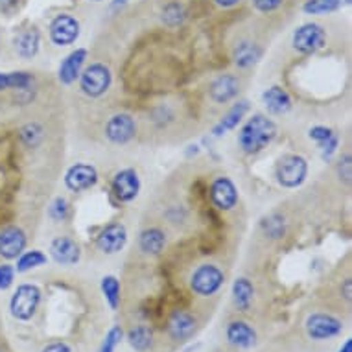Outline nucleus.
<instances>
[{
    "label": "nucleus",
    "instance_id": "nucleus-39",
    "mask_svg": "<svg viewBox=\"0 0 352 352\" xmlns=\"http://www.w3.org/2000/svg\"><path fill=\"white\" fill-rule=\"evenodd\" d=\"M351 166H352L351 155H345L343 157V161L340 162V175L346 181V183L351 181Z\"/></svg>",
    "mask_w": 352,
    "mask_h": 352
},
{
    "label": "nucleus",
    "instance_id": "nucleus-1",
    "mask_svg": "<svg viewBox=\"0 0 352 352\" xmlns=\"http://www.w3.org/2000/svg\"><path fill=\"white\" fill-rule=\"evenodd\" d=\"M345 330V323L340 316L330 310H312L302 321V332L306 340L314 345L338 340Z\"/></svg>",
    "mask_w": 352,
    "mask_h": 352
},
{
    "label": "nucleus",
    "instance_id": "nucleus-14",
    "mask_svg": "<svg viewBox=\"0 0 352 352\" xmlns=\"http://www.w3.org/2000/svg\"><path fill=\"white\" fill-rule=\"evenodd\" d=\"M113 190L120 201H133L140 190V181L137 172L127 168V170L116 173L115 181H113Z\"/></svg>",
    "mask_w": 352,
    "mask_h": 352
},
{
    "label": "nucleus",
    "instance_id": "nucleus-21",
    "mask_svg": "<svg viewBox=\"0 0 352 352\" xmlns=\"http://www.w3.org/2000/svg\"><path fill=\"white\" fill-rule=\"evenodd\" d=\"M264 104H266L267 111L272 113V115H284V113H288L289 107H292V100H289L288 93L280 89V87H272V89H267L266 93H264Z\"/></svg>",
    "mask_w": 352,
    "mask_h": 352
},
{
    "label": "nucleus",
    "instance_id": "nucleus-3",
    "mask_svg": "<svg viewBox=\"0 0 352 352\" xmlns=\"http://www.w3.org/2000/svg\"><path fill=\"white\" fill-rule=\"evenodd\" d=\"M223 283H226V273L221 272L218 266L203 264L192 273L190 289L192 294L201 297V299H210V297L219 294V289L223 288Z\"/></svg>",
    "mask_w": 352,
    "mask_h": 352
},
{
    "label": "nucleus",
    "instance_id": "nucleus-24",
    "mask_svg": "<svg viewBox=\"0 0 352 352\" xmlns=\"http://www.w3.org/2000/svg\"><path fill=\"white\" fill-rule=\"evenodd\" d=\"M15 47L21 58H34L39 50V32L35 28H30L19 35L15 41Z\"/></svg>",
    "mask_w": 352,
    "mask_h": 352
},
{
    "label": "nucleus",
    "instance_id": "nucleus-37",
    "mask_svg": "<svg viewBox=\"0 0 352 352\" xmlns=\"http://www.w3.org/2000/svg\"><path fill=\"white\" fill-rule=\"evenodd\" d=\"M284 0H253L254 8L262 13H270L275 12L280 4H283Z\"/></svg>",
    "mask_w": 352,
    "mask_h": 352
},
{
    "label": "nucleus",
    "instance_id": "nucleus-27",
    "mask_svg": "<svg viewBox=\"0 0 352 352\" xmlns=\"http://www.w3.org/2000/svg\"><path fill=\"white\" fill-rule=\"evenodd\" d=\"M260 59V48L253 43H242L238 45V48L234 50V63L242 69H248V67H253L256 61Z\"/></svg>",
    "mask_w": 352,
    "mask_h": 352
},
{
    "label": "nucleus",
    "instance_id": "nucleus-5",
    "mask_svg": "<svg viewBox=\"0 0 352 352\" xmlns=\"http://www.w3.org/2000/svg\"><path fill=\"white\" fill-rule=\"evenodd\" d=\"M223 334H226L227 345L234 349V351H251V349L258 345V332L245 319H231L226 324Z\"/></svg>",
    "mask_w": 352,
    "mask_h": 352
},
{
    "label": "nucleus",
    "instance_id": "nucleus-41",
    "mask_svg": "<svg viewBox=\"0 0 352 352\" xmlns=\"http://www.w3.org/2000/svg\"><path fill=\"white\" fill-rule=\"evenodd\" d=\"M15 4V0H0V8L2 10H8L10 6H13Z\"/></svg>",
    "mask_w": 352,
    "mask_h": 352
},
{
    "label": "nucleus",
    "instance_id": "nucleus-11",
    "mask_svg": "<svg viewBox=\"0 0 352 352\" xmlns=\"http://www.w3.org/2000/svg\"><path fill=\"white\" fill-rule=\"evenodd\" d=\"M137 126H135L133 116L129 115H115L105 126V135L111 142L115 144H126L135 137Z\"/></svg>",
    "mask_w": 352,
    "mask_h": 352
},
{
    "label": "nucleus",
    "instance_id": "nucleus-44",
    "mask_svg": "<svg viewBox=\"0 0 352 352\" xmlns=\"http://www.w3.org/2000/svg\"><path fill=\"white\" fill-rule=\"evenodd\" d=\"M94 2H100V0H94Z\"/></svg>",
    "mask_w": 352,
    "mask_h": 352
},
{
    "label": "nucleus",
    "instance_id": "nucleus-20",
    "mask_svg": "<svg viewBox=\"0 0 352 352\" xmlns=\"http://www.w3.org/2000/svg\"><path fill=\"white\" fill-rule=\"evenodd\" d=\"M238 89H240V83H238L234 76H219L218 80L210 85V98L214 102H218V104H226V102H229V100L236 96Z\"/></svg>",
    "mask_w": 352,
    "mask_h": 352
},
{
    "label": "nucleus",
    "instance_id": "nucleus-23",
    "mask_svg": "<svg viewBox=\"0 0 352 352\" xmlns=\"http://www.w3.org/2000/svg\"><path fill=\"white\" fill-rule=\"evenodd\" d=\"M310 139L316 140V142L323 148L324 159H330L332 153L336 151V148H338V137H336L334 131L329 129V127H312V129H310Z\"/></svg>",
    "mask_w": 352,
    "mask_h": 352
},
{
    "label": "nucleus",
    "instance_id": "nucleus-35",
    "mask_svg": "<svg viewBox=\"0 0 352 352\" xmlns=\"http://www.w3.org/2000/svg\"><path fill=\"white\" fill-rule=\"evenodd\" d=\"M122 338V329L115 327V329L109 330V334L105 336V341L104 345H102V351L100 352H113L115 345L118 343V340Z\"/></svg>",
    "mask_w": 352,
    "mask_h": 352
},
{
    "label": "nucleus",
    "instance_id": "nucleus-17",
    "mask_svg": "<svg viewBox=\"0 0 352 352\" xmlns=\"http://www.w3.org/2000/svg\"><path fill=\"white\" fill-rule=\"evenodd\" d=\"M254 286L249 278H236L232 284V305L240 314H248L253 308Z\"/></svg>",
    "mask_w": 352,
    "mask_h": 352
},
{
    "label": "nucleus",
    "instance_id": "nucleus-38",
    "mask_svg": "<svg viewBox=\"0 0 352 352\" xmlns=\"http://www.w3.org/2000/svg\"><path fill=\"white\" fill-rule=\"evenodd\" d=\"M41 352H72V349L65 341H52V343H48Z\"/></svg>",
    "mask_w": 352,
    "mask_h": 352
},
{
    "label": "nucleus",
    "instance_id": "nucleus-12",
    "mask_svg": "<svg viewBox=\"0 0 352 352\" xmlns=\"http://www.w3.org/2000/svg\"><path fill=\"white\" fill-rule=\"evenodd\" d=\"M98 181V172L89 164H76L65 175V185L72 192H83L93 188Z\"/></svg>",
    "mask_w": 352,
    "mask_h": 352
},
{
    "label": "nucleus",
    "instance_id": "nucleus-15",
    "mask_svg": "<svg viewBox=\"0 0 352 352\" xmlns=\"http://www.w3.org/2000/svg\"><path fill=\"white\" fill-rule=\"evenodd\" d=\"M210 197L212 203L221 210H231L238 201L236 186L232 185L231 179L227 177H218L210 186Z\"/></svg>",
    "mask_w": 352,
    "mask_h": 352
},
{
    "label": "nucleus",
    "instance_id": "nucleus-13",
    "mask_svg": "<svg viewBox=\"0 0 352 352\" xmlns=\"http://www.w3.org/2000/svg\"><path fill=\"white\" fill-rule=\"evenodd\" d=\"M26 248V234L19 227H6L0 231V256L8 260L19 258Z\"/></svg>",
    "mask_w": 352,
    "mask_h": 352
},
{
    "label": "nucleus",
    "instance_id": "nucleus-25",
    "mask_svg": "<svg viewBox=\"0 0 352 352\" xmlns=\"http://www.w3.org/2000/svg\"><path fill=\"white\" fill-rule=\"evenodd\" d=\"M127 340L137 352H148L153 346V332L146 324H137L129 330Z\"/></svg>",
    "mask_w": 352,
    "mask_h": 352
},
{
    "label": "nucleus",
    "instance_id": "nucleus-7",
    "mask_svg": "<svg viewBox=\"0 0 352 352\" xmlns=\"http://www.w3.org/2000/svg\"><path fill=\"white\" fill-rule=\"evenodd\" d=\"M111 85V72L109 69L102 63H94L91 67H87L83 70V74L80 78V87L81 91L87 96H102V94L109 89Z\"/></svg>",
    "mask_w": 352,
    "mask_h": 352
},
{
    "label": "nucleus",
    "instance_id": "nucleus-8",
    "mask_svg": "<svg viewBox=\"0 0 352 352\" xmlns=\"http://www.w3.org/2000/svg\"><path fill=\"white\" fill-rule=\"evenodd\" d=\"M308 172V164L300 155H288L284 157L283 161L278 162L277 166V177L278 183L286 188H295L299 186L306 177Z\"/></svg>",
    "mask_w": 352,
    "mask_h": 352
},
{
    "label": "nucleus",
    "instance_id": "nucleus-30",
    "mask_svg": "<svg viewBox=\"0 0 352 352\" xmlns=\"http://www.w3.org/2000/svg\"><path fill=\"white\" fill-rule=\"evenodd\" d=\"M341 6V0H306L302 6L308 15H327V13L336 12Z\"/></svg>",
    "mask_w": 352,
    "mask_h": 352
},
{
    "label": "nucleus",
    "instance_id": "nucleus-6",
    "mask_svg": "<svg viewBox=\"0 0 352 352\" xmlns=\"http://www.w3.org/2000/svg\"><path fill=\"white\" fill-rule=\"evenodd\" d=\"M199 321L190 310H173L166 323L168 338L175 343H185L197 332Z\"/></svg>",
    "mask_w": 352,
    "mask_h": 352
},
{
    "label": "nucleus",
    "instance_id": "nucleus-26",
    "mask_svg": "<svg viewBox=\"0 0 352 352\" xmlns=\"http://www.w3.org/2000/svg\"><path fill=\"white\" fill-rule=\"evenodd\" d=\"M140 249L148 254H159L166 243V238H164V232L159 231V229H146L142 234H140Z\"/></svg>",
    "mask_w": 352,
    "mask_h": 352
},
{
    "label": "nucleus",
    "instance_id": "nucleus-4",
    "mask_svg": "<svg viewBox=\"0 0 352 352\" xmlns=\"http://www.w3.org/2000/svg\"><path fill=\"white\" fill-rule=\"evenodd\" d=\"M39 302L41 289L35 284H21L10 300V310L13 318L19 321H30L37 312Z\"/></svg>",
    "mask_w": 352,
    "mask_h": 352
},
{
    "label": "nucleus",
    "instance_id": "nucleus-29",
    "mask_svg": "<svg viewBox=\"0 0 352 352\" xmlns=\"http://www.w3.org/2000/svg\"><path fill=\"white\" fill-rule=\"evenodd\" d=\"M43 264H47V254H43L41 251H37V249H34V251H26V253H23L19 256L17 272H30V270L43 266Z\"/></svg>",
    "mask_w": 352,
    "mask_h": 352
},
{
    "label": "nucleus",
    "instance_id": "nucleus-36",
    "mask_svg": "<svg viewBox=\"0 0 352 352\" xmlns=\"http://www.w3.org/2000/svg\"><path fill=\"white\" fill-rule=\"evenodd\" d=\"M13 277H15V270L12 266H0V289H8L12 286Z\"/></svg>",
    "mask_w": 352,
    "mask_h": 352
},
{
    "label": "nucleus",
    "instance_id": "nucleus-28",
    "mask_svg": "<svg viewBox=\"0 0 352 352\" xmlns=\"http://www.w3.org/2000/svg\"><path fill=\"white\" fill-rule=\"evenodd\" d=\"M34 78L28 74V72H10V74H4L0 72V91L4 89H28L32 85Z\"/></svg>",
    "mask_w": 352,
    "mask_h": 352
},
{
    "label": "nucleus",
    "instance_id": "nucleus-10",
    "mask_svg": "<svg viewBox=\"0 0 352 352\" xmlns=\"http://www.w3.org/2000/svg\"><path fill=\"white\" fill-rule=\"evenodd\" d=\"M78 37H80V23L67 13L58 15L50 24V39L59 47L72 45Z\"/></svg>",
    "mask_w": 352,
    "mask_h": 352
},
{
    "label": "nucleus",
    "instance_id": "nucleus-43",
    "mask_svg": "<svg viewBox=\"0 0 352 352\" xmlns=\"http://www.w3.org/2000/svg\"><path fill=\"white\" fill-rule=\"evenodd\" d=\"M227 352H240V351H234V349H232V351H227Z\"/></svg>",
    "mask_w": 352,
    "mask_h": 352
},
{
    "label": "nucleus",
    "instance_id": "nucleus-34",
    "mask_svg": "<svg viewBox=\"0 0 352 352\" xmlns=\"http://www.w3.org/2000/svg\"><path fill=\"white\" fill-rule=\"evenodd\" d=\"M67 212H69L67 201H65L63 197H58V199L52 203V207H50V216H52L56 221H61V219H65Z\"/></svg>",
    "mask_w": 352,
    "mask_h": 352
},
{
    "label": "nucleus",
    "instance_id": "nucleus-2",
    "mask_svg": "<svg viewBox=\"0 0 352 352\" xmlns=\"http://www.w3.org/2000/svg\"><path fill=\"white\" fill-rule=\"evenodd\" d=\"M275 137H277V126L267 116L254 115L242 127V131L238 135V142L245 153H256L264 150L267 144H272Z\"/></svg>",
    "mask_w": 352,
    "mask_h": 352
},
{
    "label": "nucleus",
    "instance_id": "nucleus-9",
    "mask_svg": "<svg viewBox=\"0 0 352 352\" xmlns=\"http://www.w3.org/2000/svg\"><path fill=\"white\" fill-rule=\"evenodd\" d=\"M324 39L327 35L319 24H302L294 34V48L300 54H314L323 48Z\"/></svg>",
    "mask_w": 352,
    "mask_h": 352
},
{
    "label": "nucleus",
    "instance_id": "nucleus-31",
    "mask_svg": "<svg viewBox=\"0 0 352 352\" xmlns=\"http://www.w3.org/2000/svg\"><path fill=\"white\" fill-rule=\"evenodd\" d=\"M162 21L168 26H179L185 21V8L179 2H170L162 10Z\"/></svg>",
    "mask_w": 352,
    "mask_h": 352
},
{
    "label": "nucleus",
    "instance_id": "nucleus-40",
    "mask_svg": "<svg viewBox=\"0 0 352 352\" xmlns=\"http://www.w3.org/2000/svg\"><path fill=\"white\" fill-rule=\"evenodd\" d=\"M214 2L221 8H232V6H236L240 0H214Z\"/></svg>",
    "mask_w": 352,
    "mask_h": 352
},
{
    "label": "nucleus",
    "instance_id": "nucleus-32",
    "mask_svg": "<svg viewBox=\"0 0 352 352\" xmlns=\"http://www.w3.org/2000/svg\"><path fill=\"white\" fill-rule=\"evenodd\" d=\"M102 289H104L105 294V299H107V302H109V306L115 310V308H118V305H120V284H118V280H116L115 277H105L104 280H102Z\"/></svg>",
    "mask_w": 352,
    "mask_h": 352
},
{
    "label": "nucleus",
    "instance_id": "nucleus-16",
    "mask_svg": "<svg viewBox=\"0 0 352 352\" xmlns=\"http://www.w3.org/2000/svg\"><path fill=\"white\" fill-rule=\"evenodd\" d=\"M126 227L120 226V223H113V226L105 227L104 231L100 232L98 240H96V245H98L100 251H104V253L115 254L126 245Z\"/></svg>",
    "mask_w": 352,
    "mask_h": 352
},
{
    "label": "nucleus",
    "instance_id": "nucleus-33",
    "mask_svg": "<svg viewBox=\"0 0 352 352\" xmlns=\"http://www.w3.org/2000/svg\"><path fill=\"white\" fill-rule=\"evenodd\" d=\"M21 137L28 146H37L43 139V127L39 124H28L21 129Z\"/></svg>",
    "mask_w": 352,
    "mask_h": 352
},
{
    "label": "nucleus",
    "instance_id": "nucleus-22",
    "mask_svg": "<svg viewBox=\"0 0 352 352\" xmlns=\"http://www.w3.org/2000/svg\"><path fill=\"white\" fill-rule=\"evenodd\" d=\"M248 109H249V104H248V102H245V100H243V102H238V104L234 105V107H232V109L229 111V113H227L226 118L219 122L218 126L214 127L212 133L216 135V137H221V135H226L227 131H231V129H234V127H236L238 124H240V120H242V118H243V115L248 113Z\"/></svg>",
    "mask_w": 352,
    "mask_h": 352
},
{
    "label": "nucleus",
    "instance_id": "nucleus-19",
    "mask_svg": "<svg viewBox=\"0 0 352 352\" xmlns=\"http://www.w3.org/2000/svg\"><path fill=\"white\" fill-rule=\"evenodd\" d=\"M85 58L87 50H83V48H78V50H74V52L65 58V61L59 67V80H61V83L70 85L72 81H76V78L81 72V67L85 63Z\"/></svg>",
    "mask_w": 352,
    "mask_h": 352
},
{
    "label": "nucleus",
    "instance_id": "nucleus-18",
    "mask_svg": "<svg viewBox=\"0 0 352 352\" xmlns=\"http://www.w3.org/2000/svg\"><path fill=\"white\" fill-rule=\"evenodd\" d=\"M50 253L56 258V262L63 264V266H72L80 260V248L70 238H56L50 245Z\"/></svg>",
    "mask_w": 352,
    "mask_h": 352
},
{
    "label": "nucleus",
    "instance_id": "nucleus-42",
    "mask_svg": "<svg viewBox=\"0 0 352 352\" xmlns=\"http://www.w3.org/2000/svg\"><path fill=\"white\" fill-rule=\"evenodd\" d=\"M340 352H351V340L345 341V345H343V351Z\"/></svg>",
    "mask_w": 352,
    "mask_h": 352
}]
</instances>
